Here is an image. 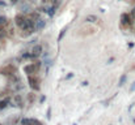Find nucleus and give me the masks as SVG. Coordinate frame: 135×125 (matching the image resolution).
<instances>
[{"label": "nucleus", "instance_id": "obj_1", "mask_svg": "<svg viewBox=\"0 0 135 125\" xmlns=\"http://www.w3.org/2000/svg\"><path fill=\"white\" fill-rule=\"evenodd\" d=\"M40 68H41V61L36 60L33 64L26 65V67L24 68V70H25V73H28V76H30V74H36V73H38Z\"/></svg>", "mask_w": 135, "mask_h": 125}, {"label": "nucleus", "instance_id": "obj_2", "mask_svg": "<svg viewBox=\"0 0 135 125\" xmlns=\"http://www.w3.org/2000/svg\"><path fill=\"white\" fill-rule=\"evenodd\" d=\"M16 73H17V68H16L13 64H8V65H5V67H3V68H0V74L7 76V77L13 76V74H16Z\"/></svg>", "mask_w": 135, "mask_h": 125}, {"label": "nucleus", "instance_id": "obj_3", "mask_svg": "<svg viewBox=\"0 0 135 125\" xmlns=\"http://www.w3.org/2000/svg\"><path fill=\"white\" fill-rule=\"evenodd\" d=\"M132 25V16L128 13H123L121 16V26L122 29H127Z\"/></svg>", "mask_w": 135, "mask_h": 125}, {"label": "nucleus", "instance_id": "obj_4", "mask_svg": "<svg viewBox=\"0 0 135 125\" xmlns=\"http://www.w3.org/2000/svg\"><path fill=\"white\" fill-rule=\"evenodd\" d=\"M28 82H29L30 87H32L34 91H38V90L41 89V85H40V78H38V77H36L34 74H30V76L28 77Z\"/></svg>", "mask_w": 135, "mask_h": 125}, {"label": "nucleus", "instance_id": "obj_5", "mask_svg": "<svg viewBox=\"0 0 135 125\" xmlns=\"http://www.w3.org/2000/svg\"><path fill=\"white\" fill-rule=\"evenodd\" d=\"M12 106H16V107H19V108H22L24 107V100H22V96L20 95V94H15L13 96H12Z\"/></svg>", "mask_w": 135, "mask_h": 125}, {"label": "nucleus", "instance_id": "obj_6", "mask_svg": "<svg viewBox=\"0 0 135 125\" xmlns=\"http://www.w3.org/2000/svg\"><path fill=\"white\" fill-rule=\"evenodd\" d=\"M32 59H37L41 54H42V46L41 44H36L33 48H32Z\"/></svg>", "mask_w": 135, "mask_h": 125}, {"label": "nucleus", "instance_id": "obj_7", "mask_svg": "<svg viewBox=\"0 0 135 125\" xmlns=\"http://www.w3.org/2000/svg\"><path fill=\"white\" fill-rule=\"evenodd\" d=\"M25 21H26V17H25L22 13H20V15H17V16L15 17V22H16V25L20 26V28L25 24Z\"/></svg>", "mask_w": 135, "mask_h": 125}, {"label": "nucleus", "instance_id": "obj_8", "mask_svg": "<svg viewBox=\"0 0 135 125\" xmlns=\"http://www.w3.org/2000/svg\"><path fill=\"white\" fill-rule=\"evenodd\" d=\"M79 31H84V33H81L80 35H91V34H94L96 33V28H93V26H91V28H87V29H80Z\"/></svg>", "mask_w": 135, "mask_h": 125}, {"label": "nucleus", "instance_id": "obj_9", "mask_svg": "<svg viewBox=\"0 0 135 125\" xmlns=\"http://www.w3.org/2000/svg\"><path fill=\"white\" fill-rule=\"evenodd\" d=\"M11 100H12V99H11L9 96H5V98H3L2 100H0V109H4V108H5V107H7V106L11 103Z\"/></svg>", "mask_w": 135, "mask_h": 125}, {"label": "nucleus", "instance_id": "obj_10", "mask_svg": "<svg viewBox=\"0 0 135 125\" xmlns=\"http://www.w3.org/2000/svg\"><path fill=\"white\" fill-rule=\"evenodd\" d=\"M45 25H46V22H45V20H42V18H40V20H37V21H36V25H34V29H36V30H41V29H43V28H45Z\"/></svg>", "mask_w": 135, "mask_h": 125}, {"label": "nucleus", "instance_id": "obj_11", "mask_svg": "<svg viewBox=\"0 0 135 125\" xmlns=\"http://www.w3.org/2000/svg\"><path fill=\"white\" fill-rule=\"evenodd\" d=\"M7 35H8V30L5 29V26L0 25V41H3Z\"/></svg>", "mask_w": 135, "mask_h": 125}, {"label": "nucleus", "instance_id": "obj_12", "mask_svg": "<svg viewBox=\"0 0 135 125\" xmlns=\"http://www.w3.org/2000/svg\"><path fill=\"white\" fill-rule=\"evenodd\" d=\"M28 18H30V20H33V21L36 22L37 20H40V13H38V12H30Z\"/></svg>", "mask_w": 135, "mask_h": 125}, {"label": "nucleus", "instance_id": "obj_13", "mask_svg": "<svg viewBox=\"0 0 135 125\" xmlns=\"http://www.w3.org/2000/svg\"><path fill=\"white\" fill-rule=\"evenodd\" d=\"M97 21H100V20H98L96 16H93V15L85 17V22H97Z\"/></svg>", "mask_w": 135, "mask_h": 125}, {"label": "nucleus", "instance_id": "obj_14", "mask_svg": "<svg viewBox=\"0 0 135 125\" xmlns=\"http://www.w3.org/2000/svg\"><path fill=\"white\" fill-rule=\"evenodd\" d=\"M33 31H34L33 29H30V30H21V37H22V38H26V37L32 35Z\"/></svg>", "mask_w": 135, "mask_h": 125}, {"label": "nucleus", "instance_id": "obj_15", "mask_svg": "<svg viewBox=\"0 0 135 125\" xmlns=\"http://www.w3.org/2000/svg\"><path fill=\"white\" fill-rule=\"evenodd\" d=\"M8 24V18L5 16H0V25L2 26H5Z\"/></svg>", "mask_w": 135, "mask_h": 125}, {"label": "nucleus", "instance_id": "obj_16", "mask_svg": "<svg viewBox=\"0 0 135 125\" xmlns=\"http://www.w3.org/2000/svg\"><path fill=\"white\" fill-rule=\"evenodd\" d=\"M126 78H127V76H126V74H123V76L121 77V80H119V83H118V85H119V86H123V85H125V82H126Z\"/></svg>", "mask_w": 135, "mask_h": 125}, {"label": "nucleus", "instance_id": "obj_17", "mask_svg": "<svg viewBox=\"0 0 135 125\" xmlns=\"http://www.w3.org/2000/svg\"><path fill=\"white\" fill-rule=\"evenodd\" d=\"M21 125H32L30 119H22V120H21Z\"/></svg>", "mask_w": 135, "mask_h": 125}, {"label": "nucleus", "instance_id": "obj_18", "mask_svg": "<svg viewBox=\"0 0 135 125\" xmlns=\"http://www.w3.org/2000/svg\"><path fill=\"white\" fill-rule=\"evenodd\" d=\"M30 121H32V125H43L41 121H38L37 119H30Z\"/></svg>", "mask_w": 135, "mask_h": 125}, {"label": "nucleus", "instance_id": "obj_19", "mask_svg": "<svg viewBox=\"0 0 135 125\" xmlns=\"http://www.w3.org/2000/svg\"><path fill=\"white\" fill-rule=\"evenodd\" d=\"M28 96H29V102H30V103H33V100L36 99V94H33V93H29V95H28Z\"/></svg>", "mask_w": 135, "mask_h": 125}, {"label": "nucleus", "instance_id": "obj_20", "mask_svg": "<svg viewBox=\"0 0 135 125\" xmlns=\"http://www.w3.org/2000/svg\"><path fill=\"white\" fill-rule=\"evenodd\" d=\"M66 30H67V29H63V30L60 31V34H59V38H58V41H62V39H63V37H64V34H66Z\"/></svg>", "mask_w": 135, "mask_h": 125}, {"label": "nucleus", "instance_id": "obj_21", "mask_svg": "<svg viewBox=\"0 0 135 125\" xmlns=\"http://www.w3.org/2000/svg\"><path fill=\"white\" fill-rule=\"evenodd\" d=\"M13 35H15V29L12 28V29H9V30H8V37H9V38H12Z\"/></svg>", "mask_w": 135, "mask_h": 125}, {"label": "nucleus", "instance_id": "obj_22", "mask_svg": "<svg viewBox=\"0 0 135 125\" xmlns=\"http://www.w3.org/2000/svg\"><path fill=\"white\" fill-rule=\"evenodd\" d=\"M134 90H135V82H134V83H132V86L130 87V91H134Z\"/></svg>", "mask_w": 135, "mask_h": 125}, {"label": "nucleus", "instance_id": "obj_23", "mask_svg": "<svg viewBox=\"0 0 135 125\" xmlns=\"http://www.w3.org/2000/svg\"><path fill=\"white\" fill-rule=\"evenodd\" d=\"M131 16H132V17H134V18H135V8H134V9H132V12H131Z\"/></svg>", "mask_w": 135, "mask_h": 125}, {"label": "nucleus", "instance_id": "obj_24", "mask_svg": "<svg viewBox=\"0 0 135 125\" xmlns=\"http://www.w3.org/2000/svg\"><path fill=\"white\" fill-rule=\"evenodd\" d=\"M0 7H5V3L4 2H0Z\"/></svg>", "mask_w": 135, "mask_h": 125}, {"label": "nucleus", "instance_id": "obj_25", "mask_svg": "<svg viewBox=\"0 0 135 125\" xmlns=\"http://www.w3.org/2000/svg\"><path fill=\"white\" fill-rule=\"evenodd\" d=\"M11 2H12V3H17V2H19V0H11Z\"/></svg>", "mask_w": 135, "mask_h": 125}, {"label": "nucleus", "instance_id": "obj_26", "mask_svg": "<svg viewBox=\"0 0 135 125\" xmlns=\"http://www.w3.org/2000/svg\"><path fill=\"white\" fill-rule=\"evenodd\" d=\"M28 2H29V3H34V2H36V0H28Z\"/></svg>", "mask_w": 135, "mask_h": 125}]
</instances>
